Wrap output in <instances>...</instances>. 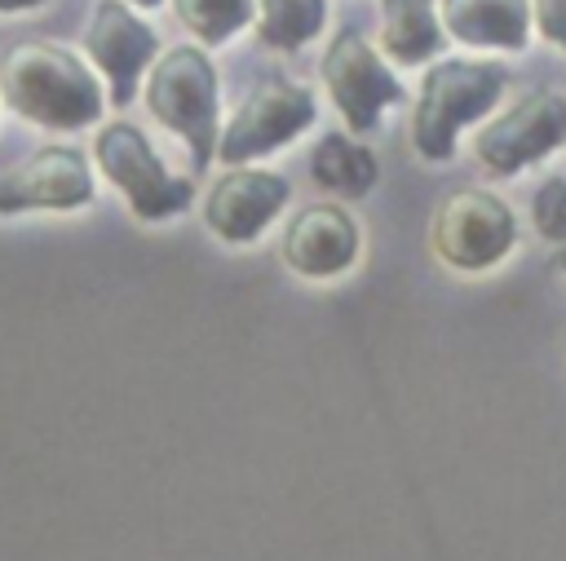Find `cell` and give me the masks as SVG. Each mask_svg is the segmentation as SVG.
<instances>
[{"instance_id": "obj_12", "label": "cell", "mask_w": 566, "mask_h": 561, "mask_svg": "<svg viewBox=\"0 0 566 561\" xmlns=\"http://www.w3.org/2000/svg\"><path fill=\"white\" fill-rule=\"evenodd\" d=\"M358 252V230L340 208H310L292 221L287 239H283V256L314 278L340 274Z\"/></svg>"}, {"instance_id": "obj_10", "label": "cell", "mask_w": 566, "mask_h": 561, "mask_svg": "<svg viewBox=\"0 0 566 561\" xmlns=\"http://www.w3.org/2000/svg\"><path fill=\"white\" fill-rule=\"evenodd\" d=\"M84 44H88L93 62L111 80V102L115 106H128L133 93H137V75L155 57V31L146 22H137L119 0H102L93 9V22H88Z\"/></svg>"}, {"instance_id": "obj_7", "label": "cell", "mask_w": 566, "mask_h": 561, "mask_svg": "<svg viewBox=\"0 0 566 561\" xmlns=\"http://www.w3.org/2000/svg\"><path fill=\"white\" fill-rule=\"evenodd\" d=\"M314 119V97L287 80H265L248 102L243 110L230 119L217 155L226 163H243V159H256V155H270L279 141L296 137L305 124Z\"/></svg>"}, {"instance_id": "obj_13", "label": "cell", "mask_w": 566, "mask_h": 561, "mask_svg": "<svg viewBox=\"0 0 566 561\" xmlns=\"http://www.w3.org/2000/svg\"><path fill=\"white\" fill-rule=\"evenodd\" d=\"M442 18L464 44L522 49L526 40V0H447Z\"/></svg>"}, {"instance_id": "obj_11", "label": "cell", "mask_w": 566, "mask_h": 561, "mask_svg": "<svg viewBox=\"0 0 566 561\" xmlns=\"http://www.w3.org/2000/svg\"><path fill=\"white\" fill-rule=\"evenodd\" d=\"M283 203H287V181L283 177H274V172H230L208 194V225L230 243H248L270 225V216Z\"/></svg>"}, {"instance_id": "obj_17", "label": "cell", "mask_w": 566, "mask_h": 561, "mask_svg": "<svg viewBox=\"0 0 566 561\" xmlns=\"http://www.w3.org/2000/svg\"><path fill=\"white\" fill-rule=\"evenodd\" d=\"M252 13V0H177V18L208 44L230 40Z\"/></svg>"}, {"instance_id": "obj_16", "label": "cell", "mask_w": 566, "mask_h": 561, "mask_svg": "<svg viewBox=\"0 0 566 561\" xmlns=\"http://www.w3.org/2000/svg\"><path fill=\"white\" fill-rule=\"evenodd\" d=\"M323 27V0H261L256 35L274 49H296Z\"/></svg>"}, {"instance_id": "obj_20", "label": "cell", "mask_w": 566, "mask_h": 561, "mask_svg": "<svg viewBox=\"0 0 566 561\" xmlns=\"http://www.w3.org/2000/svg\"><path fill=\"white\" fill-rule=\"evenodd\" d=\"M40 0H0V13H13V9H35Z\"/></svg>"}, {"instance_id": "obj_4", "label": "cell", "mask_w": 566, "mask_h": 561, "mask_svg": "<svg viewBox=\"0 0 566 561\" xmlns=\"http://www.w3.org/2000/svg\"><path fill=\"white\" fill-rule=\"evenodd\" d=\"M97 163L128 194L133 212L146 221L172 216L190 203V181L168 177L164 163L155 159L150 141L142 137V128H133V124H106L97 133Z\"/></svg>"}, {"instance_id": "obj_19", "label": "cell", "mask_w": 566, "mask_h": 561, "mask_svg": "<svg viewBox=\"0 0 566 561\" xmlns=\"http://www.w3.org/2000/svg\"><path fill=\"white\" fill-rule=\"evenodd\" d=\"M535 22L553 44L566 49V0H535Z\"/></svg>"}, {"instance_id": "obj_22", "label": "cell", "mask_w": 566, "mask_h": 561, "mask_svg": "<svg viewBox=\"0 0 566 561\" xmlns=\"http://www.w3.org/2000/svg\"><path fill=\"white\" fill-rule=\"evenodd\" d=\"M557 265H562V269H566V252H562V256H557Z\"/></svg>"}, {"instance_id": "obj_3", "label": "cell", "mask_w": 566, "mask_h": 561, "mask_svg": "<svg viewBox=\"0 0 566 561\" xmlns=\"http://www.w3.org/2000/svg\"><path fill=\"white\" fill-rule=\"evenodd\" d=\"M504 88V71L486 62H442L424 75L416 106V150L429 159H447L455 146V128L478 119Z\"/></svg>"}, {"instance_id": "obj_9", "label": "cell", "mask_w": 566, "mask_h": 561, "mask_svg": "<svg viewBox=\"0 0 566 561\" xmlns=\"http://www.w3.org/2000/svg\"><path fill=\"white\" fill-rule=\"evenodd\" d=\"M93 199V177L84 159L66 146H49L31 155L22 168L0 172V212L22 208H80Z\"/></svg>"}, {"instance_id": "obj_21", "label": "cell", "mask_w": 566, "mask_h": 561, "mask_svg": "<svg viewBox=\"0 0 566 561\" xmlns=\"http://www.w3.org/2000/svg\"><path fill=\"white\" fill-rule=\"evenodd\" d=\"M137 4H146V9H155V4H159V0H137Z\"/></svg>"}, {"instance_id": "obj_15", "label": "cell", "mask_w": 566, "mask_h": 561, "mask_svg": "<svg viewBox=\"0 0 566 561\" xmlns=\"http://www.w3.org/2000/svg\"><path fill=\"white\" fill-rule=\"evenodd\" d=\"M314 177L336 194H367L376 181V159H371V150L332 133L314 150Z\"/></svg>"}, {"instance_id": "obj_18", "label": "cell", "mask_w": 566, "mask_h": 561, "mask_svg": "<svg viewBox=\"0 0 566 561\" xmlns=\"http://www.w3.org/2000/svg\"><path fill=\"white\" fill-rule=\"evenodd\" d=\"M535 225H539L544 239L566 243V181L562 177L539 186V194H535Z\"/></svg>"}, {"instance_id": "obj_2", "label": "cell", "mask_w": 566, "mask_h": 561, "mask_svg": "<svg viewBox=\"0 0 566 561\" xmlns=\"http://www.w3.org/2000/svg\"><path fill=\"white\" fill-rule=\"evenodd\" d=\"M146 102L155 119L190 141L195 168L217 155V75L199 49H168L150 71Z\"/></svg>"}, {"instance_id": "obj_5", "label": "cell", "mask_w": 566, "mask_h": 561, "mask_svg": "<svg viewBox=\"0 0 566 561\" xmlns=\"http://www.w3.org/2000/svg\"><path fill=\"white\" fill-rule=\"evenodd\" d=\"M433 247L455 269H486L513 247V212L486 190H460L433 221Z\"/></svg>"}, {"instance_id": "obj_1", "label": "cell", "mask_w": 566, "mask_h": 561, "mask_svg": "<svg viewBox=\"0 0 566 561\" xmlns=\"http://www.w3.org/2000/svg\"><path fill=\"white\" fill-rule=\"evenodd\" d=\"M0 97L31 124L84 128L102 115V88L75 53L49 40H18L0 57Z\"/></svg>"}, {"instance_id": "obj_8", "label": "cell", "mask_w": 566, "mask_h": 561, "mask_svg": "<svg viewBox=\"0 0 566 561\" xmlns=\"http://www.w3.org/2000/svg\"><path fill=\"white\" fill-rule=\"evenodd\" d=\"M323 80H327V88H332L340 115H345L358 133L376 128L380 110L402 97L398 80L385 71V62L371 53V44H367L363 35H354V31H340V35L332 40V49H327V57H323Z\"/></svg>"}, {"instance_id": "obj_6", "label": "cell", "mask_w": 566, "mask_h": 561, "mask_svg": "<svg viewBox=\"0 0 566 561\" xmlns=\"http://www.w3.org/2000/svg\"><path fill=\"white\" fill-rule=\"evenodd\" d=\"M557 141H566V97L562 93H531L513 110H504L495 124L482 128L478 159L491 172L513 177L517 168L544 159Z\"/></svg>"}, {"instance_id": "obj_14", "label": "cell", "mask_w": 566, "mask_h": 561, "mask_svg": "<svg viewBox=\"0 0 566 561\" xmlns=\"http://www.w3.org/2000/svg\"><path fill=\"white\" fill-rule=\"evenodd\" d=\"M442 44L433 0H385V49L398 62H424Z\"/></svg>"}]
</instances>
